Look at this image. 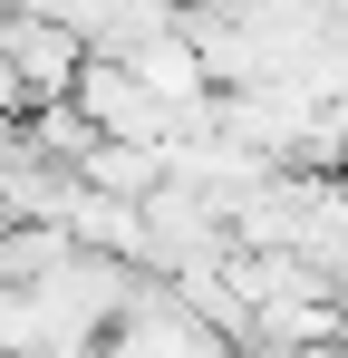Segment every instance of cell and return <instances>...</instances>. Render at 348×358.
<instances>
[{"label":"cell","instance_id":"6da1fadb","mask_svg":"<svg viewBox=\"0 0 348 358\" xmlns=\"http://www.w3.org/2000/svg\"><path fill=\"white\" fill-rule=\"evenodd\" d=\"M0 59L20 68L29 117H39V107H68V97H78V78H87V39H78L58 10H0Z\"/></svg>","mask_w":348,"mask_h":358},{"label":"cell","instance_id":"7a4b0ae2","mask_svg":"<svg viewBox=\"0 0 348 358\" xmlns=\"http://www.w3.org/2000/svg\"><path fill=\"white\" fill-rule=\"evenodd\" d=\"M107 358H242L232 339H213L184 300L165 291V281H145V300H136V320L107 339Z\"/></svg>","mask_w":348,"mask_h":358},{"label":"cell","instance_id":"3957f363","mask_svg":"<svg viewBox=\"0 0 348 358\" xmlns=\"http://www.w3.org/2000/svg\"><path fill=\"white\" fill-rule=\"evenodd\" d=\"M78 184H97V194H116V203H155V194H165V155H155V145H107V136H97V155L78 165Z\"/></svg>","mask_w":348,"mask_h":358},{"label":"cell","instance_id":"277c9868","mask_svg":"<svg viewBox=\"0 0 348 358\" xmlns=\"http://www.w3.org/2000/svg\"><path fill=\"white\" fill-rule=\"evenodd\" d=\"M0 126H29V87H20L10 59H0Z\"/></svg>","mask_w":348,"mask_h":358}]
</instances>
